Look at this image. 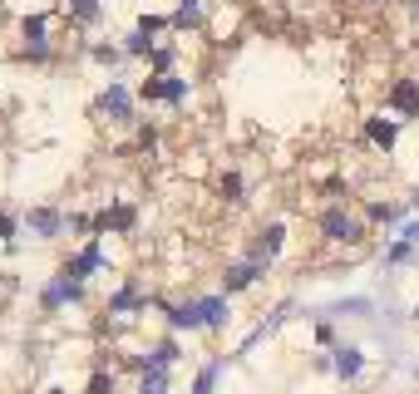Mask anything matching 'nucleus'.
Here are the masks:
<instances>
[{
  "instance_id": "f257e3e1",
  "label": "nucleus",
  "mask_w": 419,
  "mask_h": 394,
  "mask_svg": "<svg viewBox=\"0 0 419 394\" xmlns=\"http://www.w3.org/2000/svg\"><path fill=\"white\" fill-rule=\"evenodd\" d=\"M321 232L331 237V242H360V227L345 217V212H326V222H321Z\"/></svg>"
},
{
  "instance_id": "20e7f679",
  "label": "nucleus",
  "mask_w": 419,
  "mask_h": 394,
  "mask_svg": "<svg viewBox=\"0 0 419 394\" xmlns=\"http://www.w3.org/2000/svg\"><path fill=\"white\" fill-rule=\"evenodd\" d=\"M336 365H340V375H355V370H360V355H355V350H340Z\"/></svg>"
},
{
  "instance_id": "f03ea898",
  "label": "nucleus",
  "mask_w": 419,
  "mask_h": 394,
  "mask_svg": "<svg viewBox=\"0 0 419 394\" xmlns=\"http://www.w3.org/2000/svg\"><path fill=\"white\" fill-rule=\"evenodd\" d=\"M395 104L414 108V104H419V84H409V79H404V84H395Z\"/></svg>"
},
{
  "instance_id": "39448f33",
  "label": "nucleus",
  "mask_w": 419,
  "mask_h": 394,
  "mask_svg": "<svg viewBox=\"0 0 419 394\" xmlns=\"http://www.w3.org/2000/svg\"><path fill=\"white\" fill-rule=\"evenodd\" d=\"M143 394H163V375H153V379H143Z\"/></svg>"
},
{
  "instance_id": "7ed1b4c3",
  "label": "nucleus",
  "mask_w": 419,
  "mask_h": 394,
  "mask_svg": "<svg viewBox=\"0 0 419 394\" xmlns=\"http://www.w3.org/2000/svg\"><path fill=\"white\" fill-rule=\"evenodd\" d=\"M370 138L390 148V143H395V124H380V119H370Z\"/></svg>"
},
{
  "instance_id": "423d86ee",
  "label": "nucleus",
  "mask_w": 419,
  "mask_h": 394,
  "mask_svg": "<svg viewBox=\"0 0 419 394\" xmlns=\"http://www.w3.org/2000/svg\"><path fill=\"white\" fill-rule=\"evenodd\" d=\"M74 10H79V15L89 20V15H94V0H74Z\"/></svg>"
}]
</instances>
